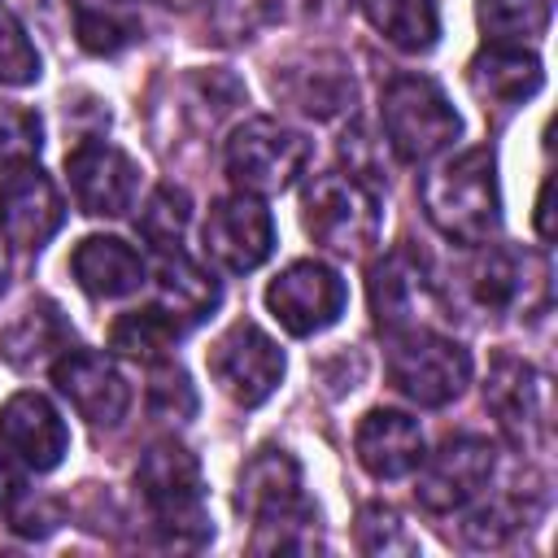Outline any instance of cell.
I'll list each match as a JSON object with an SVG mask.
<instances>
[{
  "instance_id": "cell-1",
  "label": "cell",
  "mask_w": 558,
  "mask_h": 558,
  "mask_svg": "<svg viewBox=\"0 0 558 558\" xmlns=\"http://www.w3.org/2000/svg\"><path fill=\"white\" fill-rule=\"evenodd\" d=\"M418 201L427 222L453 240V244H488V235L501 222L497 201V166L488 148H466L449 161H440L418 183Z\"/></svg>"
},
{
  "instance_id": "cell-2",
  "label": "cell",
  "mask_w": 558,
  "mask_h": 558,
  "mask_svg": "<svg viewBox=\"0 0 558 558\" xmlns=\"http://www.w3.org/2000/svg\"><path fill=\"white\" fill-rule=\"evenodd\" d=\"M135 488L153 514L161 545L201 549L209 541L214 527L201 506V462L183 445H174V440L153 445L135 466Z\"/></svg>"
},
{
  "instance_id": "cell-3",
  "label": "cell",
  "mask_w": 558,
  "mask_h": 558,
  "mask_svg": "<svg viewBox=\"0 0 558 558\" xmlns=\"http://www.w3.org/2000/svg\"><path fill=\"white\" fill-rule=\"evenodd\" d=\"M379 122H384L388 148L410 166L440 157L462 131L458 109L449 105L440 83H432L427 74L388 78V87L379 96Z\"/></svg>"
},
{
  "instance_id": "cell-4",
  "label": "cell",
  "mask_w": 558,
  "mask_h": 558,
  "mask_svg": "<svg viewBox=\"0 0 558 558\" xmlns=\"http://www.w3.org/2000/svg\"><path fill=\"white\" fill-rule=\"evenodd\" d=\"M388 379L414 405H449L471 379V353L427 327H405L388 336Z\"/></svg>"
},
{
  "instance_id": "cell-5",
  "label": "cell",
  "mask_w": 558,
  "mask_h": 558,
  "mask_svg": "<svg viewBox=\"0 0 558 558\" xmlns=\"http://www.w3.org/2000/svg\"><path fill=\"white\" fill-rule=\"evenodd\" d=\"M305 231L331 253H366L379 240V196L353 174H314L301 196Z\"/></svg>"
},
{
  "instance_id": "cell-6",
  "label": "cell",
  "mask_w": 558,
  "mask_h": 558,
  "mask_svg": "<svg viewBox=\"0 0 558 558\" xmlns=\"http://www.w3.org/2000/svg\"><path fill=\"white\" fill-rule=\"evenodd\" d=\"M310 161V140L275 118H248L227 140V174L248 196H275L296 183Z\"/></svg>"
},
{
  "instance_id": "cell-7",
  "label": "cell",
  "mask_w": 558,
  "mask_h": 558,
  "mask_svg": "<svg viewBox=\"0 0 558 558\" xmlns=\"http://www.w3.org/2000/svg\"><path fill=\"white\" fill-rule=\"evenodd\" d=\"M493 466H497V449L493 440L484 436H449L436 453H423L418 458V475H414V497L423 510L432 514H449V510H462L466 501H475L484 493V484L493 480Z\"/></svg>"
},
{
  "instance_id": "cell-8",
  "label": "cell",
  "mask_w": 558,
  "mask_h": 558,
  "mask_svg": "<svg viewBox=\"0 0 558 558\" xmlns=\"http://www.w3.org/2000/svg\"><path fill=\"white\" fill-rule=\"evenodd\" d=\"M205 362H209L214 384L235 405H244V410L262 405L279 388V379H283V353H279V344L257 323H244V318L231 323L214 340V349H209Z\"/></svg>"
},
{
  "instance_id": "cell-9",
  "label": "cell",
  "mask_w": 558,
  "mask_h": 558,
  "mask_svg": "<svg viewBox=\"0 0 558 558\" xmlns=\"http://www.w3.org/2000/svg\"><path fill=\"white\" fill-rule=\"evenodd\" d=\"M344 305H349L344 279L327 262H314V257L292 262L266 288V310L275 314V323L288 336H314V331L331 327L344 314Z\"/></svg>"
},
{
  "instance_id": "cell-10",
  "label": "cell",
  "mask_w": 558,
  "mask_h": 558,
  "mask_svg": "<svg viewBox=\"0 0 558 558\" xmlns=\"http://www.w3.org/2000/svg\"><path fill=\"white\" fill-rule=\"evenodd\" d=\"M65 174H70V192H74V205L92 218H118L131 209L135 192H140V166L105 144V140H78L70 153H65Z\"/></svg>"
},
{
  "instance_id": "cell-11",
  "label": "cell",
  "mask_w": 558,
  "mask_h": 558,
  "mask_svg": "<svg viewBox=\"0 0 558 558\" xmlns=\"http://www.w3.org/2000/svg\"><path fill=\"white\" fill-rule=\"evenodd\" d=\"M201 235H205V253L222 270H235V275L257 270L275 248V222L262 209V201L248 196V192L214 201Z\"/></svg>"
},
{
  "instance_id": "cell-12",
  "label": "cell",
  "mask_w": 558,
  "mask_h": 558,
  "mask_svg": "<svg viewBox=\"0 0 558 558\" xmlns=\"http://www.w3.org/2000/svg\"><path fill=\"white\" fill-rule=\"evenodd\" d=\"M65 218V205L52 187V179L35 166H17L0 183V235L4 244L31 253L44 248Z\"/></svg>"
},
{
  "instance_id": "cell-13",
  "label": "cell",
  "mask_w": 558,
  "mask_h": 558,
  "mask_svg": "<svg viewBox=\"0 0 558 558\" xmlns=\"http://www.w3.org/2000/svg\"><path fill=\"white\" fill-rule=\"evenodd\" d=\"M52 384L96 427H113L131 405V388L118 375V366L92 349H65L52 362Z\"/></svg>"
},
{
  "instance_id": "cell-14",
  "label": "cell",
  "mask_w": 558,
  "mask_h": 558,
  "mask_svg": "<svg viewBox=\"0 0 558 558\" xmlns=\"http://www.w3.org/2000/svg\"><path fill=\"white\" fill-rule=\"evenodd\" d=\"M484 401L493 405L501 432L514 445H541L549 436V401H545V379L519 362V357H497L484 384Z\"/></svg>"
},
{
  "instance_id": "cell-15",
  "label": "cell",
  "mask_w": 558,
  "mask_h": 558,
  "mask_svg": "<svg viewBox=\"0 0 558 558\" xmlns=\"http://www.w3.org/2000/svg\"><path fill=\"white\" fill-rule=\"evenodd\" d=\"M0 440L31 471H52L70 449V432L44 392H13L0 405Z\"/></svg>"
},
{
  "instance_id": "cell-16",
  "label": "cell",
  "mask_w": 558,
  "mask_h": 558,
  "mask_svg": "<svg viewBox=\"0 0 558 558\" xmlns=\"http://www.w3.org/2000/svg\"><path fill=\"white\" fill-rule=\"evenodd\" d=\"M353 449L375 480H401L423 458V432L401 410H371L353 432Z\"/></svg>"
},
{
  "instance_id": "cell-17",
  "label": "cell",
  "mask_w": 558,
  "mask_h": 558,
  "mask_svg": "<svg viewBox=\"0 0 558 558\" xmlns=\"http://www.w3.org/2000/svg\"><path fill=\"white\" fill-rule=\"evenodd\" d=\"M432 305V288L427 275L418 270V262L410 253H388L375 270H371V314L379 331H405V327H423V310Z\"/></svg>"
},
{
  "instance_id": "cell-18",
  "label": "cell",
  "mask_w": 558,
  "mask_h": 558,
  "mask_svg": "<svg viewBox=\"0 0 558 558\" xmlns=\"http://www.w3.org/2000/svg\"><path fill=\"white\" fill-rule=\"evenodd\" d=\"M545 83V70L536 61V52L523 48H506V44H488L475 61H471V92L484 100V109H519L523 100H532Z\"/></svg>"
},
{
  "instance_id": "cell-19",
  "label": "cell",
  "mask_w": 558,
  "mask_h": 558,
  "mask_svg": "<svg viewBox=\"0 0 558 558\" xmlns=\"http://www.w3.org/2000/svg\"><path fill=\"white\" fill-rule=\"evenodd\" d=\"M70 270L78 279V288L96 301H113V296H126L144 283V257L118 240V235H87L74 244L70 253Z\"/></svg>"
},
{
  "instance_id": "cell-20",
  "label": "cell",
  "mask_w": 558,
  "mask_h": 558,
  "mask_svg": "<svg viewBox=\"0 0 558 558\" xmlns=\"http://www.w3.org/2000/svg\"><path fill=\"white\" fill-rule=\"evenodd\" d=\"M301 497V466L288 449H257L244 471H240V488H235V506L257 523V519H270V514H283L292 510Z\"/></svg>"
},
{
  "instance_id": "cell-21",
  "label": "cell",
  "mask_w": 558,
  "mask_h": 558,
  "mask_svg": "<svg viewBox=\"0 0 558 558\" xmlns=\"http://www.w3.org/2000/svg\"><path fill=\"white\" fill-rule=\"evenodd\" d=\"M275 92L310 118H336L340 109L353 105V78L331 57H314L310 65H288L283 74H275Z\"/></svg>"
},
{
  "instance_id": "cell-22",
  "label": "cell",
  "mask_w": 558,
  "mask_h": 558,
  "mask_svg": "<svg viewBox=\"0 0 558 558\" xmlns=\"http://www.w3.org/2000/svg\"><path fill=\"white\" fill-rule=\"evenodd\" d=\"M78 44L96 57H113L144 35L140 0H70Z\"/></svg>"
},
{
  "instance_id": "cell-23",
  "label": "cell",
  "mask_w": 558,
  "mask_h": 558,
  "mask_svg": "<svg viewBox=\"0 0 558 558\" xmlns=\"http://www.w3.org/2000/svg\"><path fill=\"white\" fill-rule=\"evenodd\" d=\"M157 305L192 327L218 305V283L192 257H183L179 248H166L157 257Z\"/></svg>"
},
{
  "instance_id": "cell-24",
  "label": "cell",
  "mask_w": 558,
  "mask_h": 558,
  "mask_svg": "<svg viewBox=\"0 0 558 558\" xmlns=\"http://www.w3.org/2000/svg\"><path fill=\"white\" fill-rule=\"evenodd\" d=\"M65 349H70V327H65V318L52 301L31 305L0 340L4 362L17 366V371H31V366H39V362H48L52 353H65Z\"/></svg>"
},
{
  "instance_id": "cell-25",
  "label": "cell",
  "mask_w": 558,
  "mask_h": 558,
  "mask_svg": "<svg viewBox=\"0 0 558 558\" xmlns=\"http://www.w3.org/2000/svg\"><path fill=\"white\" fill-rule=\"evenodd\" d=\"M362 9L371 17V26L401 52H427L440 39L436 0H362Z\"/></svg>"
},
{
  "instance_id": "cell-26",
  "label": "cell",
  "mask_w": 558,
  "mask_h": 558,
  "mask_svg": "<svg viewBox=\"0 0 558 558\" xmlns=\"http://www.w3.org/2000/svg\"><path fill=\"white\" fill-rule=\"evenodd\" d=\"M183 331H187L183 318H174V314L161 310V305H148V310L122 314V318L113 323V331H109V344H113L118 353H126V357L153 362V357H161Z\"/></svg>"
},
{
  "instance_id": "cell-27",
  "label": "cell",
  "mask_w": 558,
  "mask_h": 558,
  "mask_svg": "<svg viewBox=\"0 0 558 558\" xmlns=\"http://www.w3.org/2000/svg\"><path fill=\"white\" fill-rule=\"evenodd\" d=\"M471 292L484 310H510L527 292V257L514 248H488L471 266Z\"/></svg>"
},
{
  "instance_id": "cell-28",
  "label": "cell",
  "mask_w": 558,
  "mask_h": 558,
  "mask_svg": "<svg viewBox=\"0 0 558 558\" xmlns=\"http://www.w3.org/2000/svg\"><path fill=\"white\" fill-rule=\"evenodd\" d=\"M480 26H484L488 44L523 48L545 35L549 0H480Z\"/></svg>"
},
{
  "instance_id": "cell-29",
  "label": "cell",
  "mask_w": 558,
  "mask_h": 558,
  "mask_svg": "<svg viewBox=\"0 0 558 558\" xmlns=\"http://www.w3.org/2000/svg\"><path fill=\"white\" fill-rule=\"evenodd\" d=\"M257 554H314L318 549V514L310 501H296L283 514L257 519V536H253Z\"/></svg>"
},
{
  "instance_id": "cell-30",
  "label": "cell",
  "mask_w": 558,
  "mask_h": 558,
  "mask_svg": "<svg viewBox=\"0 0 558 558\" xmlns=\"http://www.w3.org/2000/svg\"><path fill=\"white\" fill-rule=\"evenodd\" d=\"M187 214H192L187 192L174 187V183H161V187L148 196L144 214H140V235H144L157 253L179 248V235H183V227H187Z\"/></svg>"
},
{
  "instance_id": "cell-31",
  "label": "cell",
  "mask_w": 558,
  "mask_h": 558,
  "mask_svg": "<svg viewBox=\"0 0 558 558\" xmlns=\"http://www.w3.org/2000/svg\"><path fill=\"white\" fill-rule=\"evenodd\" d=\"M39 144H44L39 113H31L13 100H0V170L31 166L39 157Z\"/></svg>"
},
{
  "instance_id": "cell-32",
  "label": "cell",
  "mask_w": 558,
  "mask_h": 558,
  "mask_svg": "<svg viewBox=\"0 0 558 558\" xmlns=\"http://www.w3.org/2000/svg\"><path fill=\"white\" fill-rule=\"evenodd\" d=\"M353 532H357V549L362 554H414L418 549V541L405 532L401 514L392 506H384V501L362 506Z\"/></svg>"
},
{
  "instance_id": "cell-33",
  "label": "cell",
  "mask_w": 558,
  "mask_h": 558,
  "mask_svg": "<svg viewBox=\"0 0 558 558\" xmlns=\"http://www.w3.org/2000/svg\"><path fill=\"white\" fill-rule=\"evenodd\" d=\"M523 519H527L523 501H519L514 493H506V497H497V501L471 510L466 523H462V536H466L471 545H480V549H493V545H501L510 532H519Z\"/></svg>"
},
{
  "instance_id": "cell-34",
  "label": "cell",
  "mask_w": 558,
  "mask_h": 558,
  "mask_svg": "<svg viewBox=\"0 0 558 558\" xmlns=\"http://www.w3.org/2000/svg\"><path fill=\"white\" fill-rule=\"evenodd\" d=\"M279 13V0H209V26L218 39H248Z\"/></svg>"
},
{
  "instance_id": "cell-35",
  "label": "cell",
  "mask_w": 558,
  "mask_h": 558,
  "mask_svg": "<svg viewBox=\"0 0 558 558\" xmlns=\"http://www.w3.org/2000/svg\"><path fill=\"white\" fill-rule=\"evenodd\" d=\"M35 78H39V52L31 48L22 22L9 9H0V83L22 87Z\"/></svg>"
},
{
  "instance_id": "cell-36",
  "label": "cell",
  "mask_w": 558,
  "mask_h": 558,
  "mask_svg": "<svg viewBox=\"0 0 558 558\" xmlns=\"http://www.w3.org/2000/svg\"><path fill=\"white\" fill-rule=\"evenodd\" d=\"M148 410L161 418H192L196 414V388L179 366H157L148 379Z\"/></svg>"
},
{
  "instance_id": "cell-37",
  "label": "cell",
  "mask_w": 558,
  "mask_h": 558,
  "mask_svg": "<svg viewBox=\"0 0 558 558\" xmlns=\"http://www.w3.org/2000/svg\"><path fill=\"white\" fill-rule=\"evenodd\" d=\"M26 497V480H22V466L13 453L0 449V510H13L17 501Z\"/></svg>"
}]
</instances>
